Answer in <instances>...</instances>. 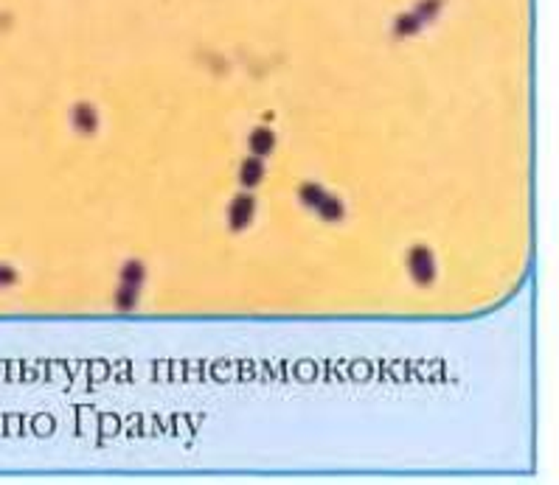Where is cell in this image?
I'll return each instance as SVG.
<instances>
[{
	"label": "cell",
	"mask_w": 559,
	"mask_h": 485,
	"mask_svg": "<svg viewBox=\"0 0 559 485\" xmlns=\"http://www.w3.org/2000/svg\"><path fill=\"white\" fill-rule=\"evenodd\" d=\"M245 219H250V199H239L236 210H234V225H245Z\"/></svg>",
	"instance_id": "obj_1"
},
{
	"label": "cell",
	"mask_w": 559,
	"mask_h": 485,
	"mask_svg": "<svg viewBox=\"0 0 559 485\" xmlns=\"http://www.w3.org/2000/svg\"><path fill=\"white\" fill-rule=\"evenodd\" d=\"M259 174H262V166L256 163V160H250V163L242 168V180H245V183H256V180H259Z\"/></svg>",
	"instance_id": "obj_2"
},
{
	"label": "cell",
	"mask_w": 559,
	"mask_h": 485,
	"mask_svg": "<svg viewBox=\"0 0 559 485\" xmlns=\"http://www.w3.org/2000/svg\"><path fill=\"white\" fill-rule=\"evenodd\" d=\"M253 146L259 149V152L270 149L273 146V135H267V132H256V135H253Z\"/></svg>",
	"instance_id": "obj_3"
}]
</instances>
